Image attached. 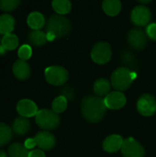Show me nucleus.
Wrapping results in <instances>:
<instances>
[{"mask_svg":"<svg viewBox=\"0 0 156 157\" xmlns=\"http://www.w3.org/2000/svg\"><path fill=\"white\" fill-rule=\"evenodd\" d=\"M81 110L84 118L89 122H98L101 121L107 111L104 99L99 97L89 96L82 100Z\"/></svg>","mask_w":156,"mask_h":157,"instance_id":"1","label":"nucleus"},{"mask_svg":"<svg viewBox=\"0 0 156 157\" xmlns=\"http://www.w3.org/2000/svg\"><path fill=\"white\" fill-rule=\"evenodd\" d=\"M47 32L51 33L55 38H62L68 35L72 29L71 21L61 15H53L47 21Z\"/></svg>","mask_w":156,"mask_h":157,"instance_id":"2","label":"nucleus"},{"mask_svg":"<svg viewBox=\"0 0 156 157\" xmlns=\"http://www.w3.org/2000/svg\"><path fill=\"white\" fill-rule=\"evenodd\" d=\"M135 78L136 73L126 67H120L116 69L111 75V86L117 91L121 92L128 89Z\"/></svg>","mask_w":156,"mask_h":157,"instance_id":"3","label":"nucleus"},{"mask_svg":"<svg viewBox=\"0 0 156 157\" xmlns=\"http://www.w3.org/2000/svg\"><path fill=\"white\" fill-rule=\"evenodd\" d=\"M37 125L44 130L56 129L60 124V117L51 109H40L35 116Z\"/></svg>","mask_w":156,"mask_h":157,"instance_id":"4","label":"nucleus"},{"mask_svg":"<svg viewBox=\"0 0 156 157\" xmlns=\"http://www.w3.org/2000/svg\"><path fill=\"white\" fill-rule=\"evenodd\" d=\"M44 75L46 81L52 86H62L65 84L69 78L68 71L59 65H51L45 69Z\"/></svg>","mask_w":156,"mask_h":157,"instance_id":"5","label":"nucleus"},{"mask_svg":"<svg viewBox=\"0 0 156 157\" xmlns=\"http://www.w3.org/2000/svg\"><path fill=\"white\" fill-rule=\"evenodd\" d=\"M112 50L109 43L106 41H99L94 45L91 51L92 60L98 64H105L111 59Z\"/></svg>","mask_w":156,"mask_h":157,"instance_id":"6","label":"nucleus"},{"mask_svg":"<svg viewBox=\"0 0 156 157\" xmlns=\"http://www.w3.org/2000/svg\"><path fill=\"white\" fill-rule=\"evenodd\" d=\"M121 153L124 157H143L145 152L144 148L138 141L130 137L124 140L121 147Z\"/></svg>","mask_w":156,"mask_h":157,"instance_id":"7","label":"nucleus"},{"mask_svg":"<svg viewBox=\"0 0 156 157\" xmlns=\"http://www.w3.org/2000/svg\"><path fill=\"white\" fill-rule=\"evenodd\" d=\"M137 110L143 116H152L156 112L155 98L150 94H143L137 101Z\"/></svg>","mask_w":156,"mask_h":157,"instance_id":"8","label":"nucleus"},{"mask_svg":"<svg viewBox=\"0 0 156 157\" xmlns=\"http://www.w3.org/2000/svg\"><path fill=\"white\" fill-rule=\"evenodd\" d=\"M152 17L151 11L145 6H135L131 14V19L133 24L137 26H145L147 25Z\"/></svg>","mask_w":156,"mask_h":157,"instance_id":"9","label":"nucleus"},{"mask_svg":"<svg viewBox=\"0 0 156 157\" xmlns=\"http://www.w3.org/2000/svg\"><path fill=\"white\" fill-rule=\"evenodd\" d=\"M105 105L107 109H122L127 102V98L122 92L120 91H113L110 92L108 96L104 98Z\"/></svg>","mask_w":156,"mask_h":157,"instance_id":"10","label":"nucleus"},{"mask_svg":"<svg viewBox=\"0 0 156 157\" xmlns=\"http://www.w3.org/2000/svg\"><path fill=\"white\" fill-rule=\"evenodd\" d=\"M128 41L136 50H143L147 44V34L139 29H131L128 34Z\"/></svg>","mask_w":156,"mask_h":157,"instance_id":"11","label":"nucleus"},{"mask_svg":"<svg viewBox=\"0 0 156 157\" xmlns=\"http://www.w3.org/2000/svg\"><path fill=\"white\" fill-rule=\"evenodd\" d=\"M17 111L20 117L30 118L37 115L39 112L36 103L30 99H21L17 104Z\"/></svg>","mask_w":156,"mask_h":157,"instance_id":"12","label":"nucleus"},{"mask_svg":"<svg viewBox=\"0 0 156 157\" xmlns=\"http://www.w3.org/2000/svg\"><path fill=\"white\" fill-rule=\"evenodd\" d=\"M34 139L36 142V145L42 151H49L52 149L56 143L54 135L46 131L38 132Z\"/></svg>","mask_w":156,"mask_h":157,"instance_id":"13","label":"nucleus"},{"mask_svg":"<svg viewBox=\"0 0 156 157\" xmlns=\"http://www.w3.org/2000/svg\"><path fill=\"white\" fill-rule=\"evenodd\" d=\"M12 72L14 75L16 76V78L20 81L27 80L30 76V74H31L30 66L27 63V61H23L20 59L17 60L14 63L12 66Z\"/></svg>","mask_w":156,"mask_h":157,"instance_id":"14","label":"nucleus"},{"mask_svg":"<svg viewBox=\"0 0 156 157\" xmlns=\"http://www.w3.org/2000/svg\"><path fill=\"white\" fill-rule=\"evenodd\" d=\"M123 138L118 134H112L108 136L103 142V149L108 153H116L121 150L123 144Z\"/></svg>","mask_w":156,"mask_h":157,"instance_id":"15","label":"nucleus"},{"mask_svg":"<svg viewBox=\"0 0 156 157\" xmlns=\"http://www.w3.org/2000/svg\"><path fill=\"white\" fill-rule=\"evenodd\" d=\"M15 18L9 14H4L0 16V34L6 35L12 33L15 29Z\"/></svg>","mask_w":156,"mask_h":157,"instance_id":"16","label":"nucleus"},{"mask_svg":"<svg viewBox=\"0 0 156 157\" xmlns=\"http://www.w3.org/2000/svg\"><path fill=\"white\" fill-rule=\"evenodd\" d=\"M27 23L29 27L33 30H40L45 24V17L41 13L34 11L28 16Z\"/></svg>","mask_w":156,"mask_h":157,"instance_id":"17","label":"nucleus"},{"mask_svg":"<svg viewBox=\"0 0 156 157\" xmlns=\"http://www.w3.org/2000/svg\"><path fill=\"white\" fill-rule=\"evenodd\" d=\"M30 128L29 121L27 118L24 117H18L17 118L12 125L13 132L17 135H24L26 134Z\"/></svg>","mask_w":156,"mask_h":157,"instance_id":"18","label":"nucleus"},{"mask_svg":"<svg viewBox=\"0 0 156 157\" xmlns=\"http://www.w3.org/2000/svg\"><path fill=\"white\" fill-rule=\"evenodd\" d=\"M104 12L110 17L117 16L121 10V2L119 0H105L102 3Z\"/></svg>","mask_w":156,"mask_h":157,"instance_id":"19","label":"nucleus"},{"mask_svg":"<svg viewBox=\"0 0 156 157\" xmlns=\"http://www.w3.org/2000/svg\"><path fill=\"white\" fill-rule=\"evenodd\" d=\"M110 87H111V84L108 80H107L106 78H98L94 83L93 88H94L95 93L100 98L103 96L105 97L108 96L109 94Z\"/></svg>","mask_w":156,"mask_h":157,"instance_id":"20","label":"nucleus"},{"mask_svg":"<svg viewBox=\"0 0 156 157\" xmlns=\"http://www.w3.org/2000/svg\"><path fill=\"white\" fill-rule=\"evenodd\" d=\"M53 10L58 15H65L71 11L72 4L69 0H53L51 2Z\"/></svg>","mask_w":156,"mask_h":157,"instance_id":"21","label":"nucleus"},{"mask_svg":"<svg viewBox=\"0 0 156 157\" xmlns=\"http://www.w3.org/2000/svg\"><path fill=\"white\" fill-rule=\"evenodd\" d=\"M29 150L19 143H14L8 147L9 157H29Z\"/></svg>","mask_w":156,"mask_h":157,"instance_id":"22","label":"nucleus"},{"mask_svg":"<svg viewBox=\"0 0 156 157\" xmlns=\"http://www.w3.org/2000/svg\"><path fill=\"white\" fill-rule=\"evenodd\" d=\"M1 44L6 51H12L15 50L18 44H19V40L18 37L16 34L10 33L4 35L1 39Z\"/></svg>","mask_w":156,"mask_h":157,"instance_id":"23","label":"nucleus"},{"mask_svg":"<svg viewBox=\"0 0 156 157\" xmlns=\"http://www.w3.org/2000/svg\"><path fill=\"white\" fill-rule=\"evenodd\" d=\"M29 40L35 46H43L47 42L46 33L41 30H32L29 34Z\"/></svg>","mask_w":156,"mask_h":157,"instance_id":"24","label":"nucleus"},{"mask_svg":"<svg viewBox=\"0 0 156 157\" xmlns=\"http://www.w3.org/2000/svg\"><path fill=\"white\" fill-rule=\"evenodd\" d=\"M12 129L6 123H0V147L7 144L12 138Z\"/></svg>","mask_w":156,"mask_h":157,"instance_id":"25","label":"nucleus"},{"mask_svg":"<svg viewBox=\"0 0 156 157\" xmlns=\"http://www.w3.org/2000/svg\"><path fill=\"white\" fill-rule=\"evenodd\" d=\"M51 108H52V110L55 113H57V114L63 113L66 109V108H67V98L64 96L57 97L52 101Z\"/></svg>","mask_w":156,"mask_h":157,"instance_id":"26","label":"nucleus"},{"mask_svg":"<svg viewBox=\"0 0 156 157\" xmlns=\"http://www.w3.org/2000/svg\"><path fill=\"white\" fill-rule=\"evenodd\" d=\"M19 5V0H0V9L6 12L15 10Z\"/></svg>","mask_w":156,"mask_h":157,"instance_id":"27","label":"nucleus"},{"mask_svg":"<svg viewBox=\"0 0 156 157\" xmlns=\"http://www.w3.org/2000/svg\"><path fill=\"white\" fill-rule=\"evenodd\" d=\"M17 55L20 60L27 61L29 60L32 55V49L29 44H23L19 47L17 51Z\"/></svg>","mask_w":156,"mask_h":157,"instance_id":"28","label":"nucleus"},{"mask_svg":"<svg viewBox=\"0 0 156 157\" xmlns=\"http://www.w3.org/2000/svg\"><path fill=\"white\" fill-rule=\"evenodd\" d=\"M146 34L151 40H156V23H151L147 26Z\"/></svg>","mask_w":156,"mask_h":157,"instance_id":"29","label":"nucleus"},{"mask_svg":"<svg viewBox=\"0 0 156 157\" xmlns=\"http://www.w3.org/2000/svg\"><path fill=\"white\" fill-rule=\"evenodd\" d=\"M24 146L28 149V150H31L33 149L36 145V142H35V139L34 138H29L25 141L24 143Z\"/></svg>","mask_w":156,"mask_h":157,"instance_id":"30","label":"nucleus"},{"mask_svg":"<svg viewBox=\"0 0 156 157\" xmlns=\"http://www.w3.org/2000/svg\"><path fill=\"white\" fill-rule=\"evenodd\" d=\"M29 157H45V154L40 149H34L29 152Z\"/></svg>","mask_w":156,"mask_h":157,"instance_id":"31","label":"nucleus"},{"mask_svg":"<svg viewBox=\"0 0 156 157\" xmlns=\"http://www.w3.org/2000/svg\"><path fill=\"white\" fill-rule=\"evenodd\" d=\"M6 50L3 47V45L0 43V55H4V54H6Z\"/></svg>","mask_w":156,"mask_h":157,"instance_id":"32","label":"nucleus"},{"mask_svg":"<svg viewBox=\"0 0 156 157\" xmlns=\"http://www.w3.org/2000/svg\"><path fill=\"white\" fill-rule=\"evenodd\" d=\"M0 157H7V155L4 151L0 150Z\"/></svg>","mask_w":156,"mask_h":157,"instance_id":"33","label":"nucleus"},{"mask_svg":"<svg viewBox=\"0 0 156 157\" xmlns=\"http://www.w3.org/2000/svg\"><path fill=\"white\" fill-rule=\"evenodd\" d=\"M0 43H1V40H0Z\"/></svg>","mask_w":156,"mask_h":157,"instance_id":"34","label":"nucleus"}]
</instances>
